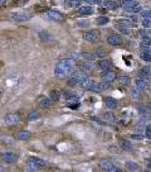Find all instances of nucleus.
Masks as SVG:
<instances>
[{"label": "nucleus", "instance_id": "1", "mask_svg": "<svg viewBox=\"0 0 151 172\" xmlns=\"http://www.w3.org/2000/svg\"><path fill=\"white\" fill-rule=\"evenodd\" d=\"M76 70V62L72 61L71 58H66V60H61L57 63L55 68H54V75L58 78H66L69 77Z\"/></svg>", "mask_w": 151, "mask_h": 172}, {"label": "nucleus", "instance_id": "2", "mask_svg": "<svg viewBox=\"0 0 151 172\" xmlns=\"http://www.w3.org/2000/svg\"><path fill=\"white\" fill-rule=\"evenodd\" d=\"M4 123H5V125H8V127H15V125H18L20 123L19 114H17V113L6 114L5 118H4Z\"/></svg>", "mask_w": 151, "mask_h": 172}, {"label": "nucleus", "instance_id": "3", "mask_svg": "<svg viewBox=\"0 0 151 172\" xmlns=\"http://www.w3.org/2000/svg\"><path fill=\"white\" fill-rule=\"evenodd\" d=\"M44 18L51 22H62L64 19V15L58 10H48L47 13L44 14Z\"/></svg>", "mask_w": 151, "mask_h": 172}, {"label": "nucleus", "instance_id": "4", "mask_svg": "<svg viewBox=\"0 0 151 172\" xmlns=\"http://www.w3.org/2000/svg\"><path fill=\"white\" fill-rule=\"evenodd\" d=\"M32 14L30 13H25V11H19V13H14L11 14V20L17 22V23H23V22H28L32 19Z\"/></svg>", "mask_w": 151, "mask_h": 172}, {"label": "nucleus", "instance_id": "5", "mask_svg": "<svg viewBox=\"0 0 151 172\" xmlns=\"http://www.w3.org/2000/svg\"><path fill=\"white\" fill-rule=\"evenodd\" d=\"M83 39L86 42H89V43H97L100 42V34L96 32V30H87L83 33Z\"/></svg>", "mask_w": 151, "mask_h": 172}, {"label": "nucleus", "instance_id": "6", "mask_svg": "<svg viewBox=\"0 0 151 172\" xmlns=\"http://www.w3.org/2000/svg\"><path fill=\"white\" fill-rule=\"evenodd\" d=\"M107 44L112 46V47H120V46L122 44V38L119 36V34L116 33H111L107 36Z\"/></svg>", "mask_w": 151, "mask_h": 172}, {"label": "nucleus", "instance_id": "7", "mask_svg": "<svg viewBox=\"0 0 151 172\" xmlns=\"http://www.w3.org/2000/svg\"><path fill=\"white\" fill-rule=\"evenodd\" d=\"M101 78H102V81L103 82H107V84H112L116 78H117V75H116L115 71H102L101 74Z\"/></svg>", "mask_w": 151, "mask_h": 172}, {"label": "nucleus", "instance_id": "8", "mask_svg": "<svg viewBox=\"0 0 151 172\" xmlns=\"http://www.w3.org/2000/svg\"><path fill=\"white\" fill-rule=\"evenodd\" d=\"M78 67H79V70H82L85 72H89L96 68V62L95 61H79Z\"/></svg>", "mask_w": 151, "mask_h": 172}, {"label": "nucleus", "instance_id": "9", "mask_svg": "<svg viewBox=\"0 0 151 172\" xmlns=\"http://www.w3.org/2000/svg\"><path fill=\"white\" fill-rule=\"evenodd\" d=\"M38 37H39L40 41L47 42V43H53V42L55 41V37L53 36L52 33H49L48 30H40V32L38 33Z\"/></svg>", "mask_w": 151, "mask_h": 172}, {"label": "nucleus", "instance_id": "10", "mask_svg": "<svg viewBox=\"0 0 151 172\" xmlns=\"http://www.w3.org/2000/svg\"><path fill=\"white\" fill-rule=\"evenodd\" d=\"M64 98L68 102H76L78 104L79 98H81V93H76V91H67L64 93Z\"/></svg>", "mask_w": 151, "mask_h": 172}, {"label": "nucleus", "instance_id": "11", "mask_svg": "<svg viewBox=\"0 0 151 172\" xmlns=\"http://www.w3.org/2000/svg\"><path fill=\"white\" fill-rule=\"evenodd\" d=\"M2 158H3V162L8 163V165H13L18 161V154H15L13 152H5Z\"/></svg>", "mask_w": 151, "mask_h": 172}, {"label": "nucleus", "instance_id": "12", "mask_svg": "<svg viewBox=\"0 0 151 172\" xmlns=\"http://www.w3.org/2000/svg\"><path fill=\"white\" fill-rule=\"evenodd\" d=\"M135 87L138 91H146L149 89V81H147V80L141 78V77H137L136 81H135Z\"/></svg>", "mask_w": 151, "mask_h": 172}, {"label": "nucleus", "instance_id": "13", "mask_svg": "<svg viewBox=\"0 0 151 172\" xmlns=\"http://www.w3.org/2000/svg\"><path fill=\"white\" fill-rule=\"evenodd\" d=\"M97 66L100 67L101 71H108V70H111V68H112V61L108 60V58H101L98 61Z\"/></svg>", "mask_w": 151, "mask_h": 172}, {"label": "nucleus", "instance_id": "14", "mask_svg": "<svg viewBox=\"0 0 151 172\" xmlns=\"http://www.w3.org/2000/svg\"><path fill=\"white\" fill-rule=\"evenodd\" d=\"M102 5L104 8H107L108 10H117L121 6V3L119 0H106V2L102 3Z\"/></svg>", "mask_w": 151, "mask_h": 172}, {"label": "nucleus", "instance_id": "15", "mask_svg": "<svg viewBox=\"0 0 151 172\" xmlns=\"http://www.w3.org/2000/svg\"><path fill=\"white\" fill-rule=\"evenodd\" d=\"M137 77H141L144 80H147V81H150L151 78V66H144L141 67L140 72H138V76Z\"/></svg>", "mask_w": 151, "mask_h": 172}, {"label": "nucleus", "instance_id": "16", "mask_svg": "<svg viewBox=\"0 0 151 172\" xmlns=\"http://www.w3.org/2000/svg\"><path fill=\"white\" fill-rule=\"evenodd\" d=\"M104 105L108 109H116L119 106V101L112 96H107V98H104Z\"/></svg>", "mask_w": 151, "mask_h": 172}, {"label": "nucleus", "instance_id": "17", "mask_svg": "<svg viewBox=\"0 0 151 172\" xmlns=\"http://www.w3.org/2000/svg\"><path fill=\"white\" fill-rule=\"evenodd\" d=\"M81 84H82V80H81L78 76L71 75V76L68 77V81H67V85H68V86L76 87V86H78V85H81Z\"/></svg>", "mask_w": 151, "mask_h": 172}, {"label": "nucleus", "instance_id": "18", "mask_svg": "<svg viewBox=\"0 0 151 172\" xmlns=\"http://www.w3.org/2000/svg\"><path fill=\"white\" fill-rule=\"evenodd\" d=\"M52 104H53V101L49 96H42L39 99V105H40L42 109H48V108L52 106Z\"/></svg>", "mask_w": 151, "mask_h": 172}, {"label": "nucleus", "instance_id": "19", "mask_svg": "<svg viewBox=\"0 0 151 172\" xmlns=\"http://www.w3.org/2000/svg\"><path fill=\"white\" fill-rule=\"evenodd\" d=\"M30 138H32V133L29 130H19L17 133V139L19 141L25 142V141H29Z\"/></svg>", "mask_w": 151, "mask_h": 172}, {"label": "nucleus", "instance_id": "20", "mask_svg": "<svg viewBox=\"0 0 151 172\" xmlns=\"http://www.w3.org/2000/svg\"><path fill=\"white\" fill-rule=\"evenodd\" d=\"M137 5H140L138 4L136 0H122L121 2V6L127 11L129 9H131V8H135V6H137Z\"/></svg>", "mask_w": 151, "mask_h": 172}, {"label": "nucleus", "instance_id": "21", "mask_svg": "<svg viewBox=\"0 0 151 172\" xmlns=\"http://www.w3.org/2000/svg\"><path fill=\"white\" fill-rule=\"evenodd\" d=\"M78 13L81 15H92L95 13V9L92 8L91 5H85V6H81L78 9Z\"/></svg>", "mask_w": 151, "mask_h": 172}, {"label": "nucleus", "instance_id": "22", "mask_svg": "<svg viewBox=\"0 0 151 172\" xmlns=\"http://www.w3.org/2000/svg\"><path fill=\"white\" fill-rule=\"evenodd\" d=\"M125 167H126V170H129L130 172H138V171H140V166H138L136 162H134V161H126L125 162Z\"/></svg>", "mask_w": 151, "mask_h": 172}, {"label": "nucleus", "instance_id": "23", "mask_svg": "<svg viewBox=\"0 0 151 172\" xmlns=\"http://www.w3.org/2000/svg\"><path fill=\"white\" fill-rule=\"evenodd\" d=\"M96 84V81H95V80L93 78H87L86 80V81H83L82 84H81L79 86L81 87H82L83 90H86V91H89L91 89H92V86H93Z\"/></svg>", "mask_w": 151, "mask_h": 172}, {"label": "nucleus", "instance_id": "24", "mask_svg": "<svg viewBox=\"0 0 151 172\" xmlns=\"http://www.w3.org/2000/svg\"><path fill=\"white\" fill-rule=\"evenodd\" d=\"M119 82H120L121 86L127 87V86H130V84H131V78H130L129 75H121L119 77Z\"/></svg>", "mask_w": 151, "mask_h": 172}, {"label": "nucleus", "instance_id": "25", "mask_svg": "<svg viewBox=\"0 0 151 172\" xmlns=\"http://www.w3.org/2000/svg\"><path fill=\"white\" fill-rule=\"evenodd\" d=\"M98 165H100V167H101L103 171H106V172H107L112 166H115V165L110 161V159H101Z\"/></svg>", "mask_w": 151, "mask_h": 172}, {"label": "nucleus", "instance_id": "26", "mask_svg": "<svg viewBox=\"0 0 151 172\" xmlns=\"http://www.w3.org/2000/svg\"><path fill=\"white\" fill-rule=\"evenodd\" d=\"M120 146H121L122 150L126 151V152H132V151H134V146H132V143L129 142V141H121Z\"/></svg>", "mask_w": 151, "mask_h": 172}, {"label": "nucleus", "instance_id": "27", "mask_svg": "<svg viewBox=\"0 0 151 172\" xmlns=\"http://www.w3.org/2000/svg\"><path fill=\"white\" fill-rule=\"evenodd\" d=\"M96 56L93 53H88V52H81V61H95Z\"/></svg>", "mask_w": 151, "mask_h": 172}, {"label": "nucleus", "instance_id": "28", "mask_svg": "<svg viewBox=\"0 0 151 172\" xmlns=\"http://www.w3.org/2000/svg\"><path fill=\"white\" fill-rule=\"evenodd\" d=\"M102 118L108 122V123H116V120H117V118H116V115L113 113H106V114H103Z\"/></svg>", "mask_w": 151, "mask_h": 172}, {"label": "nucleus", "instance_id": "29", "mask_svg": "<svg viewBox=\"0 0 151 172\" xmlns=\"http://www.w3.org/2000/svg\"><path fill=\"white\" fill-rule=\"evenodd\" d=\"M49 98L52 99V101H59L61 98H62V93L59 90H53V91H51V96Z\"/></svg>", "mask_w": 151, "mask_h": 172}, {"label": "nucleus", "instance_id": "30", "mask_svg": "<svg viewBox=\"0 0 151 172\" xmlns=\"http://www.w3.org/2000/svg\"><path fill=\"white\" fill-rule=\"evenodd\" d=\"M116 24H119V26H122V27H127V28H131L134 27V23L130 20V19H120Z\"/></svg>", "mask_w": 151, "mask_h": 172}, {"label": "nucleus", "instance_id": "31", "mask_svg": "<svg viewBox=\"0 0 151 172\" xmlns=\"http://www.w3.org/2000/svg\"><path fill=\"white\" fill-rule=\"evenodd\" d=\"M27 166H28V168H29V170H33V171H38V170H40V167H39V166H38L36 162L33 161V159H32V157L28 159Z\"/></svg>", "mask_w": 151, "mask_h": 172}, {"label": "nucleus", "instance_id": "32", "mask_svg": "<svg viewBox=\"0 0 151 172\" xmlns=\"http://www.w3.org/2000/svg\"><path fill=\"white\" fill-rule=\"evenodd\" d=\"M96 57H98V58H103L104 56H106V50H104L103 47H98L95 50V53H93Z\"/></svg>", "mask_w": 151, "mask_h": 172}, {"label": "nucleus", "instance_id": "33", "mask_svg": "<svg viewBox=\"0 0 151 172\" xmlns=\"http://www.w3.org/2000/svg\"><path fill=\"white\" fill-rule=\"evenodd\" d=\"M108 22H110V19H108L106 15H101V17H98V18L96 19V24H98V26H104V24H107Z\"/></svg>", "mask_w": 151, "mask_h": 172}, {"label": "nucleus", "instance_id": "34", "mask_svg": "<svg viewBox=\"0 0 151 172\" xmlns=\"http://www.w3.org/2000/svg\"><path fill=\"white\" fill-rule=\"evenodd\" d=\"M32 159L34 162H36L40 168H44L45 166H47V162L44 161V159H42V158H38V157H32Z\"/></svg>", "mask_w": 151, "mask_h": 172}, {"label": "nucleus", "instance_id": "35", "mask_svg": "<svg viewBox=\"0 0 151 172\" xmlns=\"http://www.w3.org/2000/svg\"><path fill=\"white\" fill-rule=\"evenodd\" d=\"M97 85H98V89H100V91H101V93H102V91H106V90H110V89H111V84L103 82V81L98 82Z\"/></svg>", "mask_w": 151, "mask_h": 172}, {"label": "nucleus", "instance_id": "36", "mask_svg": "<svg viewBox=\"0 0 151 172\" xmlns=\"http://www.w3.org/2000/svg\"><path fill=\"white\" fill-rule=\"evenodd\" d=\"M81 4H82V0H69V2H68V6L78 8V9H79L81 6H82Z\"/></svg>", "mask_w": 151, "mask_h": 172}, {"label": "nucleus", "instance_id": "37", "mask_svg": "<svg viewBox=\"0 0 151 172\" xmlns=\"http://www.w3.org/2000/svg\"><path fill=\"white\" fill-rule=\"evenodd\" d=\"M140 58L145 62H151V53L150 52H141L140 53Z\"/></svg>", "mask_w": 151, "mask_h": 172}, {"label": "nucleus", "instance_id": "38", "mask_svg": "<svg viewBox=\"0 0 151 172\" xmlns=\"http://www.w3.org/2000/svg\"><path fill=\"white\" fill-rule=\"evenodd\" d=\"M142 19H151V10L150 9H142L140 13Z\"/></svg>", "mask_w": 151, "mask_h": 172}, {"label": "nucleus", "instance_id": "39", "mask_svg": "<svg viewBox=\"0 0 151 172\" xmlns=\"http://www.w3.org/2000/svg\"><path fill=\"white\" fill-rule=\"evenodd\" d=\"M145 138H147V139H150L151 141V124H147L146 127H145Z\"/></svg>", "mask_w": 151, "mask_h": 172}, {"label": "nucleus", "instance_id": "40", "mask_svg": "<svg viewBox=\"0 0 151 172\" xmlns=\"http://www.w3.org/2000/svg\"><path fill=\"white\" fill-rule=\"evenodd\" d=\"M38 118H39V114H38L36 110H32V111L29 113V115H28V119H29L30 122L36 120V119H38Z\"/></svg>", "mask_w": 151, "mask_h": 172}, {"label": "nucleus", "instance_id": "41", "mask_svg": "<svg viewBox=\"0 0 151 172\" xmlns=\"http://www.w3.org/2000/svg\"><path fill=\"white\" fill-rule=\"evenodd\" d=\"M141 10H142V6H141V5H137V6H135V8L129 9L127 11H129V13H134V14H140Z\"/></svg>", "mask_w": 151, "mask_h": 172}, {"label": "nucleus", "instance_id": "42", "mask_svg": "<svg viewBox=\"0 0 151 172\" xmlns=\"http://www.w3.org/2000/svg\"><path fill=\"white\" fill-rule=\"evenodd\" d=\"M130 137H131V139H134V141H142L145 138V135L144 134H140V133H134Z\"/></svg>", "mask_w": 151, "mask_h": 172}, {"label": "nucleus", "instance_id": "43", "mask_svg": "<svg viewBox=\"0 0 151 172\" xmlns=\"http://www.w3.org/2000/svg\"><path fill=\"white\" fill-rule=\"evenodd\" d=\"M28 2H29V0H14L11 5H13V6H23V5H25Z\"/></svg>", "mask_w": 151, "mask_h": 172}, {"label": "nucleus", "instance_id": "44", "mask_svg": "<svg viewBox=\"0 0 151 172\" xmlns=\"http://www.w3.org/2000/svg\"><path fill=\"white\" fill-rule=\"evenodd\" d=\"M116 27H117V29L122 33V34H130V28H127V27H122V26H119V24H116Z\"/></svg>", "mask_w": 151, "mask_h": 172}, {"label": "nucleus", "instance_id": "45", "mask_svg": "<svg viewBox=\"0 0 151 172\" xmlns=\"http://www.w3.org/2000/svg\"><path fill=\"white\" fill-rule=\"evenodd\" d=\"M141 44L147 46V47H151V37H142L141 38Z\"/></svg>", "mask_w": 151, "mask_h": 172}, {"label": "nucleus", "instance_id": "46", "mask_svg": "<svg viewBox=\"0 0 151 172\" xmlns=\"http://www.w3.org/2000/svg\"><path fill=\"white\" fill-rule=\"evenodd\" d=\"M85 2L92 6V5H101L103 3V0H85Z\"/></svg>", "mask_w": 151, "mask_h": 172}, {"label": "nucleus", "instance_id": "47", "mask_svg": "<svg viewBox=\"0 0 151 172\" xmlns=\"http://www.w3.org/2000/svg\"><path fill=\"white\" fill-rule=\"evenodd\" d=\"M140 93H141V91H138L136 87L131 91V96L134 98V99H140Z\"/></svg>", "mask_w": 151, "mask_h": 172}, {"label": "nucleus", "instance_id": "48", "mask_svg": "<svg viewBox=\"0 0 151 172\" xmlns=\"http://www.w3.org/2000/svg\"><path fill=\"white\" fill-rule=\"evenodd\" d=\"M141 23H142V26H144L145 29H149L151 27V19H142Z\"/></svg>", "mask_w": 151, "mask_h": 172}, {"label": "nucleus", "instance_id": "49", "mask_svg": "<svg viewBox=\"0 0 151 172\" xmlns=\"http://www.w3.org/2000/svg\"><path fill=\"white\" fill-rule=\"evenodd\" d=\"M140 34H141V37H151V33L149 29H141Z\"/></svg>", "mask_w": 151, "mask_h": 172}, {"label": "nucleus", "instance_id": "50", "mask_svg": "<svg viewBox=\"0 0 151 172\" xmlns=\"http://www.w3.org/2000/svg\"><path fill=\"white\" fill-rule=\"evenodd\" d=\"M107 172H122L121 171V168H119V167H116V166H112Z\"/></svg>", "mask_w": 151, "mask_h": 172}, {"label": "nucleus", "instance_id": "51", "mask_svg": "<svg viewBox=\"0 0 151 172\" xmlns=\"http://www.w3.org/2000/svg\"><path fill=\"white\" fill-rule=\"evenodd\" d=\"M78 26L79 27H89V22L86 20V22H78Z\"/></svg>", "mask_w": 151, "mask_h": 172}, {"label": "nucleus", "instance_id": "52", "mask_svg": "<svg viewBox=\"0 0 151 172\" xmlns=\"http://www.w3.org/2000/svg\"><path fill=\"white\" fill-rule=\"evenodd\" d=\"M107 10H108V9L104 8V6H103V8H100V11H101V13H107Z\"/></svg>", "mask_w": 151, "mask_h": 172}, {"label": "nucleus", "instance_id": "53", "mask_svg": "<svg viewBox=\"0 0 151 172\" xmlns=\"http://www.w3.org/2000/svg\"><path fill=\"white\" fill-rule=\"evenodd\" d=\"M147 167H149V170L151 171V158L147 159Z\"/></svg>", "mask_w": 151, "mask_h": 172}, {"label": "nucleus", "instance_id": "54", "mask_svg": "<svg viewBox=\"0 0 151 172\" xmlns=\"http://www.w3.org/2000/svg\"><path fill=\"white\" fill-rule=\"evenodd\" d=\"M6 5V0H0V6Z\"/></svg>", "mask_w": 151, "mask_h": 172}, {"label": "nucleus", "instance_id": "55", "mask_svg": "<svg viewBox=\"0 0 151 172\" xmlns=\"http://www.w3.org/2000/svg\"><path fill=\"white\" fill-rule=\"evenodd\" d=\"M0 172H6V171H5V168H4L3 166H0Z\"/></svg>", "mask_w": 151, "mask_h": 172}, {"label": "nucleus", "instance_id": "56", "mask_svg": "<svg viewBox=\"0 0 151 172\" xmlns=\"http://www.w3.org/2000/svg\"><path fill=\"white\" fill-rule=\"evenodd\" d=\"M24 172H36V171H33V170H29V168H28V170H25Z\"/></svg>", "mask_w": 151, "mask_h": 172}, {"label": "nucleus", "instance_id": "57", "mask_svg": "<svg viewBox=\"0 0 151 172\" xmlns=\"http://www.w3.org/2000/svg\"><path fill=\"white\" fill-rule=\"evenodd\" d=\"M144 172H151V171H150V170H145Z\"/></svg>", "mask_w": 151, "mask_h": 172}]
</instances>
